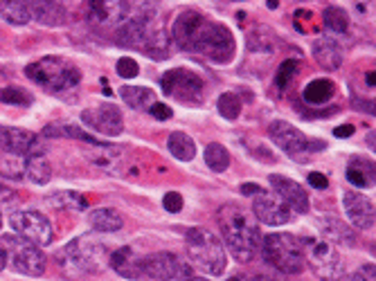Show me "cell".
I'll return each instance as SVG.
<instances>
[{
	"mask_svg": "<svg viewBox=\"0 0 376 281\" xmlns=\"http://www.w3.org/2000/svg\"><path fill=\"white\" fill-rule=\"evenodd\" d=\"M149 113H152L154 117H158V120H169L171 117V108L169 106H165V104H154L152 108H149Z\"/></svg>",
	"mask_w": 376,
	"mask_h": 281,
	"instance_id": "cell-41",
	"label": "cell"
},
{
	"mask_svg": "<svg viewBox=\"0 0 376 281\" xmlns=\"http://www.w3.org/2000/svg\"><path fill=\"white\" fill-rule=\"evenodd\" d=\"M0 176L9 180H23L25 178V158L16 153L0 156Z\"/></svg>",
	"mask_w": 376,
	"mask_h": 281,
	"instance_id": "cell-31",
	"label": "cell"
},
{
	"mask_svg": "<svg viewBox=\"0 0 376 281\" xmlns=\"http://www.w3.org/2000/svg\"><path fill=\"white\" fill-rule=\"evenodd\" d=\"M0 100L12 106H27L32 102V97L23 88H18V85H9V88L0 90Z\"/></svg>",
	"mask_w": 376,
	"mask_h": 281,
	"instance_id": "cell-36",
	"label": "cell"
},
{
	"mask_svg": "<svg viewBox=\"0 0 376 281\" xmlns=\"http://www.w3.org/2000/svg\"><path fill=\"white\" fill-rule=\"evenodd\" d=\"M0 43H3V32H0Z\"/></svg>",
	"mask_w": 376,
	"mask_h": 281,
	"instance_id": "cell-52",
	"label": "cell"
},
{
	"mask_svg": "<svg viewBox=\"0 0 376 281\" xmlns=\"http://www.w3.org/2000/svg\"><path fill=\"white\" fill-rule=\"evenodd\" d=\"M3 268H7V254H5L3 247H0V270Z\"/></svg>",
	"mask_w": 376,
	"mask_h": 281,
	"instance_id": "cell-45",
	"label": "cell"
},
{
	"mask_svg": "<svg viewBox=\"0 0 376 281\" xmlns=\"http://www.w3.org/2000/svg\"><path fill=\"white\" fill-rule=\"evenodd\" d=\"M334 92H336V85L329 79H316L302 90V100L311 106H320V104H327L331 97H334Z\"/></svg>",
	"mask_w": 376,
	"mask_h": 281,
	"instance_id": "cell-28",
	"label": "cell"
},
{
	"mask_svg": "<svg viewBox=\"0 0 376 281\" xmlns=\"http://www.w3.org/2000/svg\"><path fill=\"white\" fill-rule=\"evenodd\" d=\"M163 205H165V210L171 212V214H178L182 210V196L178 191H169L167 196L163 198Z\"/></svg>",
	"mask_w": 376,
	"mask_h": 281,
	"instance_id": "cell-39",
	"label": "cell"
},
{
	"mask_svg": "<svg viewBox=\"0 0 376 281\" xmlns=\"http://www.w3.org/2000/svg\"><path fill=\"white\" fill-rule=\"evenodd\" d=\"M0 228H3V216H0Z\"/></svg>",
	"mask_w": 376,
	"mask_h": 281,
	"instance_id": "cell-51",
	"label": "cell"
},
{
	"mask_svg": "<svg viewBox=\"0 0 376 281\" xmlns=\"http://www.w3.org/2000/svg\"><path fill=\"white\" fill-rule=\"evenodd\" d=\"M268 135H271L273 142L282 149L284 153L291 156L295 162H309L316 151H322L327 146L322 139H309L302 131H297V128L288 122H273L271 128H268Z\"/></svg>",
	"mask_w": 376,
	"mask_h": 281,
	"instance_id": "cell-7",
	"label": "cell"
},
{
	"mask_svg": "<svg viewBox=\"0 0 376 281\" xmlns=\"http://www.w3.org/2000/svg\"><path fill=\"white\" fill-rule=\"evenodd\" d=\"M0 149L5 153H16V156H34L46 151V146H43V142L34 133L14 126H0Z\"/></svg>",
	"mask_w": 376,
	"mask_h": 281,
	"instance_id": "cell-15",
	"label": "cell"
},
{
	"mask_svg": "<svg viewBox=\"0 0 376 281\" xmlns=\"http://www.w3.org/2000/svg\"><path fill=\"white\" fill-rule=\"evenodd\" d=\"M90 16L100 25H122L131 14L128 0H90Z\"/></svg>",
	"mask_w": 376,
	"mask_h": 281,
	"instance_id": "cell-18",
	"label": "cell"
},
{
	"mask_svg": "<svg viewBox=\"0 0 376 281\" xmlns=\"http://www.w3.org/2000/svg\"><path fill=\"white\" fill-rule=\"evenodd\" d=\"M160 88L167 97H174L176 102L182 104H201L203 102V79L196 72L185 70V68H174L163 74L160 79Z\"/></svg>",
	"mask_w": 376,
	"mask_h": 281,
	"instance_id": "cell-10",
	"label": "cell"
},
{
	"mask_svg": "<svg viewBox=\"0 0 376 281\" xmlns=\"http://www.w3.org/2000/svg\"><path fill=\"white\" fill-rule=\"evenodd\" d=\"M120 97L126 106L135 108V111H149L156 104V95L147 85H124L120 90Z\"/></svg>",
	"mask_w": 376,
	"mask_h": 281,
	"instance_id": "cell-25",
	"label": "cell"
},
{
	"mask_svg": "<svg viewBox=\"0 0 376 281\" xmlns=\"http://www.w3.org/2000/svg\"><path fill=\"white\" fill-rule=\"evenodd\" d=\"M253 212L257 216V221L271 225V228H279V225H286L291 221V210L275 193H266V191L257 193V198L253 203Z\"/></svg>",
	"mask_w": 376,
	"mask_h": 281,
	"instance_id": "cell-16",
	"label": "cell"
},
{
	"mask_svg": "<svg viewBox=\"0 0 376 281\" xmlns=\"http://www.w3.org/2000/svg\"><path fill=\"white\" fill-rule=\"evenodd\" d=\"M46 137H70V139H79V142H88L93 146H98V137L86 133L83 128H79L77 124H52V126H46V131H43Z\"/></svg>",
	"mask_w": 376,
	"mask_h": 281,
	"instance_id": "cell-29",
	"label": "cell"
},
{
	"mask_svg": "<svg viewBox=\"0 0 376 281\" xmlns=\"http://www.w3.org/2000/svg\"><path fill=\"white\" fill-rule=\"evenodd\" d=\"M208 18L201 12H194V9H185L174 18V25H171V39L174 43L185 52L194 50V43L201 34V29L206 27Z\"/></svg>",
	"mask_w": 376,
	"mask_h": 281,
	"instance_id": "cell-14",
	"label": "cell"
},
{
	"mask_svg": "<svg viewBox=\"0 0 376 281\" xmlns=\"http://www.w3.org/2000/svg\"><path fill=\"white\" fill-rule=\"evenodd\" d=\"M0 18L9 25H27L32 16L20 0H0Z\"/></svg>",
	"mask_w": 376,
	"mask_h": 281,
	"instance_id": "cell-30",
	"label": "cell"
},
{
	"mask_svg": "<svg viewBox=\"0 0 376 281\" xmlns=\"http://www.w3.org/2000/svg\"><path fill=\"white\" fill-rule=\"evenodd\" d=\"M264 189L260 187V185H253V182H248V185H241V193H246V196H248V193H262Z\"/></svg>",
	"mask_w": 376,
	"mask_h": 281,
	"instance_id": "cell-43",
	"label": "cell"
},
{
	"mask_svg": "<svg viewBox=\"0 0 376 281\" xmlns=\"http://www.w3.org/2000/svg\"><path fill=\"white\" fill-rule=\"evenodd\" d=\"M206 162H208V167L212 171H217V174H221V171H225L230 167V153H228V149H225L223 144L219 142H212L208 149H206Z\"/></svg>",
	"mask_w": 376,
	"mask_h": 281,
	"instance_id": "cell-32",
	"label": "cell"
},
{
	"mask_svg": "<svg viewBox=\"0 0 376 281\" xmlns=\"http://www.w3.org/2000/svg\"><path fill=\"white\" fill-rule=\"evenodd\" d=\"M232 3H239V0H232Z\"/></svg>",
	"mask_w": 376,
	"mask_h": 281,
	"instance_id": "cell-53",
	"label": "cell"
},
{
	"mask_svg": "<svg viewBox=\"0 0 376 281\" xmlns=\"http://www.w3.org/2000/svg\"><path fill=\"white\" fill-rule=\"evenodd\" d=\"M297 74V61L295 59H286L282 66H279V70H277V79H275V83H277V88L279 90H284L288 83H291V79Z\"/></svg>",
	"mask_w": 376,
	"mask_h": 281,
	"instance_id": "cell-37",
	"label": "cell"
},
{
	"mask_svg": "<svg viewBox=\"0 0 376 281\" xmlns=\"http://www.w3.org/2000/svg\"><path fill=\"white\" fill-rule=\"evenodd\" d=\"M342 205H345V212L349 216V221L356 225L358 230H372L374 228V205L370 203V198L349 191V193H345V198H342Z\"/></svg>",
	"mask_w": 376,
	"mask_h": 281,
	"instance_id": "cell-19",
	"label": "cell"
},
{
	"mask_svg": "<svg viewBox=\"0 0 376 281\" xmlns=\"http://www.w3.org/2000/svg\"><path fill=\"white\" fill-rule=\"evenodd\" d=\"M309 185L316 187V189H327L329 187V180L325 174H318V171H311L309 174Z\"/></svg>",
	"mask_w": 376,
	"mask_h": 281,
	"instance_id": "cell-40",
	"label": "cell"
},
{
	"mask_svg": "<svg viewBox=\"0 0 376 281\" xmlns=\"http://www.w3.org/2000/svg\"><path fill=\"white\" fill-rule=\"evenodd\" d=\"M234 50H237V43H234L232 32L223 23L208 20L192 52H199L214 63H230L234 59Z\"/></svg>",
	"mask_w": 376,
	"mask_h": 281,
	"instance_id": "cell-6",
	"label": "cell"
},
{
	"mask_svg": "<svg viewBox=\"0 0 376 281\" xmlns=\"http://www.w3.org/2000/svg\"><path fill=\"white\" fill-rule=\"evenodd\" d=\"M230 281H271V279H266V277H232Z\"/></svg>",
	"mask_w": 376,
	"mask_h": 281,
	"instance_id": "cell-44",
	"label": "cell"
},
{
	"mask_svg": "<svg viewBox=\"0 0 376 281\" xmlns=\"http://www.w3.org/2000/svg\"><path fill=\"white\" fill-rule=\"evenodd\" d=\"M268 7L275 9V7H277V0H268Z\"/></svg>",
	"mask_w": 376,
	"mask_h": 281,
	"instance_id": "cell-50",
	"label": "cell"
},
{
	"mask_svg": "<svg viewBox=\"0 0 376 281\" xmlns=\"http://www.w3.org/2000/svg\"><path fill=\"white\" fill-rule=\"evenodd\" d=\"M345 281H368V279H365V277H363L361 273H356V275H349V277H347Z\"/></svg>",
	"mask_w": 376,
	"mask_h": 281,
	"instance_id": "cell-46",
	"label": "cell"
},
{
	"mask_svg": "<svg viewBox=\"0 0 376 281\" xmlns=\"http://www.w3.org/2000/svg\"><path fill=\"white\" fill-rule=\"evenodd\" d=\"M3 250L7 254V263L16 273L27 277H41L46 273V256L39 250L36 243L20 234H7L3 239Z\"/></svg>",
	"mask_w": 376,
	"mask_h": 281,
	"instance_id": "cell-5",
	"label": "cell"
},
{
	"mask_svg": "<svg viewBox=\"0 0 376 281\" xmlns=\"http://www.w3.org/2000/svg\"><path fill=\"white\" fill-rule=\"evenodd\" d=\"M219 115L225 120H237L241 115V100L234 92H223L219 97Z\"/></svg>",
	"mask_w": 376,
	"mask_h": 281,
	"instance_id": "cell-35",
	"label": "cell"
},
{
	"mask_svg": "<svg viewBox=\"0 0 376 281\" xmlns=\"http://www.w3.org/2000/svg\"><path fill=\"white\" fill-rule=\"evenodd\" d=\"M88 223L95 232H117V230H122L124 219L117 210L100 207V210H93L88 214Z\"/></svg>",
	"mask_w": 376,
	"mask_h": 281,
	"instance_id": "cell-24",
	"label": "cell"
},
{
	"mask_svg": "<svg viewBox=\"0 0 376 281\" xmlns=\"http://www.w3.org/2000/svg\"><path fill=\"white\" fill-rule=\"evenodd\" d=\"M50 3H55V5H70V3H74V0H50Z\"/></svg>",
	"mask_w": 376,
	"mask_h": 281,
	"instance_id": "cell-47",
	"label": "cell"
},
{
	"mask_svg": "<svg viewBox=\"0 0 376 281\" xmlns=\"http://www.w3.org/2000/svg\"><path fill=\"white\" fill-rule=\"evenodd\" d=\"M50 203L59 210H86V198L77 191H55L50 196Z\"/></svg>",
	"mask_w": 376,
	"mask_h": 281,
	"instance_id": "cell-33",
	"label": "cell"
},
{
	"mask_svg": "<svg viewBox=\"0 0 376 281\" xmlns=\"http://www.w3.org/2000/svg\"><path fill=\"white\" fill-rule=\"evenodd\" d=\"M264 259L284 275H297L304 268L302 241L293 234H268L262 241Z\"/></svg>",
	"mask_w": 376,
	"mask_h": 281,
	"instance_id": "cell-4",
	"label": "cell"
},
{
	"mask_svg": "<svg viewBox=\"0 0 376 281\" xmlns=\"http://www.w3.org/2000/svg\"><path fill=\"white\" fill-rule=\"evenodd\" d=\"M109 247L95 236H79L66 245V259L77 266L81 273H100L109 261Z\"/></svg>",
	"mask_w": 376,
	"mask_h": 281,
	"instance_id": "cell-9",
	"label": "cell"
},
{
	"mask_svg": "<svg viewBox=\"0 0 376 281\" xmlns=\"http://www.w3.org/2000/svg\"><path fill=\"white\" fill-rule=\"evenodd\" d=\"M9 225H12V230L16 234L25 236V239L36 243L39 247L52 243V225L41 212H34V210L16 212L12 214V219H9Z\"/></svg>",
	"mask_w": 376,
	"mask_h": 281,
	"instance_id": "cell-11",
	"label": "cell"
},
{
	"mask_svg": "<svg viewBox=\"0 0 376 281\" xmlns=\"http://www.w3.org/2000/svg\"><path fill=\"white\" fill-rule=\"evenodd\" d=\"M111 268H115L117 275H122L126 279H142V256H137V252L133 247H120V250H115L111 256Z\"/></svg>",
	"mask_w": 376,
	"mask_h": 281,
	"instance_id": "cell-20",
	"label": "cell"
},
{
	"mask_svg": "<svg viewBox=\"0 0 376 281\" xmlns=\"http://www.w3.org/2000/svg\"><path fill=\"white\" fill-rule=\"evenodd\" d=\"M302 250H304V261L314 268V273L320 281H336L342 277V259L331 241L304 239Z\"/></svg>",
	"mask_w": 376,
	"mask_h": 281,
	"instance_id": "cell-8",
	"label": "cell"
},
{
	"mask_svg": "<svg viewBox=\"0 0 376 281\" xmlns=\"http://www.w3.org/2000/svg\"><path fill=\"white\" fill-rule=\"evenodd\" d=\"M182 281H208V279H199V277H187V279H182Z\"/></svg>",
	"mask_w": 376,
	"mask_h": 281,
	"instance_id": "cell-49",
	"label": "cell"
},
{
	"mask_svg": "<svg viewBox=\"0 0 376 281\" xmlns=\"http://www.w3.org/2000/svg\"><path fill=\"white\" fill-rule=\"evenodd\" d=\"M81 122L93 128V131H98L106 137H117L122 131H124V120H122V113L117 106H95V108H88V111L81 113Z\"/></svg>",
	"mask_w": 376,
	"mask_h": 281,
	"instance_id": "cell-13",
	"label": "cell"
},
{
	"mask_svg": "<svg viewBox=\"0 0 376 281\" xmlns=\"http://www.w3.org/2000/svg\"><path fill=\"white\" fill-rule=\"evenodd\" d=\"M115 68H117V74L124 77V79H133V77H137V72H140L137 61L131 59V57H122L120 61H117Z\"/></svg>",
	"mask_w": 376,
	"mask_h": 281,
	"instance_id": "cell-38",
	"label": "cell"
},
{
	"mask_svg": "<svg viewBox=\"0 0 376 281\" xmlns=\"http://www.w3.org/2000/svg\"><path fill=\"white\" fill-rule=\"evenodd\" d=\"M189 268L171 252H156L142 259V279L154 281H171V279H187Z\"/></svg>",
	"mask_w": 376,
	"mask_h": 281,
	"instance_id": "cell-12",
	"label": "cell"
},
{
	"mask_svg": "<svg viewBox=\"0 0 376 281\" xmlns=\"http://www.w3.org/2000/svg\"><path fill=\"white\" fill-rule=\"evenodd\" d=\"M334 135H336V137H349V135H354V126H351V124H342V126L336 128Z\"/></svg>",
	"mask_w": 376,
	"mask_h": 281,
	"instance_id": "cell-42",
	"label": "cell"
},
{
	"mask_svg": "<svg viewBox=\"0 0 376 281\" xmlns=\"http://www.w3.org/2000/svg\"><path fill=\"white\" fill-rule=\"evenodd\" d=\"M325 25L331 32H336V34H345L349 27V16L345 9H340V7H327L325 9Z\"/></svg>",
	"mask_w": 376,
	"mask_h": 281,
	"instance_id": "cell-34",
	"label": "cell"
},
{
	"mask_svg": "<svg viewBox=\"0 0 376 281\" xmlns=\"http://www.w3.org/2000/svg\"><path fill=\"white\" fill-rule=\"evenodd\" d=\"M318 225H320L322 234H325V239L331 241V243H336V245H354L356 243L354 230L347 223L336 219V216H322V219H318Z\"/></svg>",
	"mask_w": 376,
	"mask_h": 281,
	"instance_id": "cell-21",
	"label": "cell"
},
{
	"mask_svg": "<svg viewBox=\"0 0 376 281\" xmlns=\"http://www.w3.org/2000/svg\"><path fill=\"white\" fill-rule=\"evenodd\" d=\"M27 77L43 85L46 90L52 92H63L68 88H74L81 79V72L79 68L70 63L68 59H61V57H46V59H39L36 63H32L25 70Z\"/></svg>",
	"mask_w": 376,
	"mask_h": 281,
	"instance_id": "cell-3",
	"label": "cell"
},
{
	"mask_svg": "<svg viewBox=\"0 0 376 281\" xmlns=\"http://www.w3.org/2000/svg\"><path fill=\"white\" fill-rule=\"evenodd\" d=\"M219 228L232 256L239 263H248L262 243L260 225L253 219V214L234 203L223 205L219 210Z\"/></svg>",
	"mask_w": 376,
	"mask_h": 281,
	"instance_id": "cell-1",
	"label": "cell"
},
{
	"mask_svg": "<svg viewBox=\"0 0 376 281\" xmlns=\"http://www.w3.org/2000/svg\"><path fill=\"white\" fill-rule=\"evenodd\" d=\"M314 57L325 70H338L342 66V52L331 39H318L314 43Z\"/></svg>",
	"mask_w": 376,
	"mask_h": 281,
	"instance_id": "cell-22",
	"label": "cell"
},
{
	"mask_svg": "<svg viewBox=\"0 0 376 281\" xmlns=\"http://www.w3.org/2000/svg\"><path fill=\"white\" fill-rule=\"evenodd\" d=\"M365 79H368V83L374 88V72H368V74H365Z\"/></svg>",
	"mask_w": 376,
	"mask_h": 281,
	"instance_id": "cell-48",
	"label": "cell"
},
{
	"mask_svg": "<svg viewBox=\"0 0 376 281\" xmlns=\"http://www.w3.org/2000/svg\"><path fill=\"white\" fill-rule=\"evenodd\" d=\"M347 180L358 189L374 187V162L365 158H351L347 165Z\"/></svg>",
	"mask_w": 376,
	"mask_h": 281,
	"instance_id": "cell-23",
	"label": "cell"
},
{
	"mask_svg": "<svg viewBox=\"0 0 376 281\" xmlns=\"http://www.w3.org/2000/svg\"><path fill=\"white\" fill-rule=\"evenodd\" d=\"M167 149H169V153L174 156L176 160H180V162H189V160H194V156H196L194 139H192L187 133H180V131L169 135Z\"/></svg>",
	"mask_w": 376,
	"mask_h": 281,
	"instance_id": "cell-27",
	"label": "cell"
},
{
	"mask_svg": "<svg viewBox=\"0 0 376 281\" xmlns=\"http://www.w3.org/2000/svg\"><path fill=\"white\" fill-rule=\"evenodd\" d=\"M25 178L34 182V185H48L52 178V167L48 158L43 153L25 156Z\"/></svg>",
	"mask_w": 376,
	"mask_h": 281,
	"instance_id": "cell-26",
	"label": "cell"
},
{
	"mask_svg": "<svg viewBox=\"0 0 376 281\" xmlns=\"http://www.w3.org/2000/svg\"><path fill=\"white\" fill-rule=\"evenodd\" d=\"M268 180H271V187L275 189V196L282 200L288 210L295 212V214H307L309 212V196L295 180L286 178V176H279V174H273Z\"/></svg>",
	"mask_w": 376,
	"mask_h": 281,
	"instance_id": "cell-17",
	"label": "cell"
},
{
	"mask_svg": "<svg viewBox=\"0 0 376 281\" xmlns=\"http://www.w3.org/2000/svg\"><path fill=\"white\" fill-rule=\"evenodd\" d=\"M185 245H187V254L192 259V263H194L199 270H203V273H208L212 277L223 275L228 256H225L221 241L212 232L203 230V228L189 230Z\"/></svg>",
	"mask_w": 376,
	"mask_h": 281,
	"instance_id": "cell-2",
	"label": "cell"
}]
</instances>
